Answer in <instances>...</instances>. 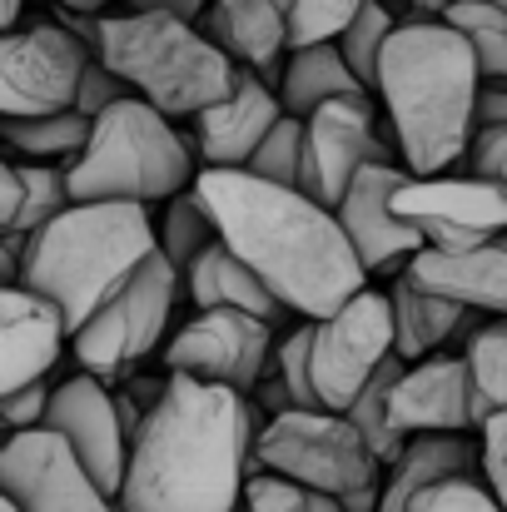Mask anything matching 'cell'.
Segmentation results:
<instances>
[{"instance_id": "cell-31", "label": "cell", "mask_w": 507, "mask_h": 512, "mask_svg": "<svg viewBox=\"0 0 507 512\" xmlns=\"http://www.w3.org/2000/svg\"><path fill=\"white\" fill-rule=\"evenodd\" d=\"M214 239H219L214 214L204 209V199H199L194 189H184V194L165 199V214H160V249H165L179 269H189Z\"/></svg>"}, {"instance_id": "cell-41", "label": "cell", "mask_w": 507, "mask_h": 512, "mask_svg": "<svg viewBox=\"0 0 507 512\" xmlns=\"http://www.w3.org/2000/svg\"><path fill=\"white\" fill-rule=\"evenodd\" d=\"M468 170L478 174V179H493L498 189H507V125H493V130H478L473 135Z\"/></svg>"}, {"instance_id": "cell-44", "label": "cell", "mask_w": 507, "mask_h": 512, "mask_svg": "<svg viewBox=\"0 0 507 512\" xmlns=\"http://www.w3.org/2000/svg\"><path fill=\"white\" fill-rule=\"evenodd\" d=\"M20 10L25 0H0V30H20Z\"/></svg>"}, {"instance_id": "cell-46", "label": "cell", "mask_w": 507, "mask_h": 512, "mask_svg": "<svg viewBox=\"0 0 507 512\" xmlns=\"http://www.w3.org/2000/svg\"><path fill=\"white\" fill-rule=\"evenodd\" d=\"M0 512H25V508H20V503H15L10 493H0Z\"/></svg>"}, {"instance_id": "cell-35", "label": "cell", "mask_w": 507, "mask_h": 512, "mask_svg": "<svg viewBox=\"0 0 507 512\" xmlns=\"http://www.w3.org/2000/svg\"><path fill=\"white\" fill-rule=\"evenodd\" d=\"M244 512H343V503L329 498V493L304 488V483H289V478H274V473H254L249 493H244Z\"/></svg>"}, {"instance_id": "cell-16", "label": "cell", "mask_w": 507, "mask_h": 512, "mask_svg": "<svg viewBox=\"0 0 507 512\" xmlns=\"http://www.w3.org/2000/svg\"><path fill=\"white\" fill-rule=\"evenodd\" d=\"M408 179H413L408 165H368L338 199V224L348 229L368 274H403L418 259V249H428L423 234L393 204Z\"/></svg>"}, {"instance_id": "cell-3", "label": "cell", "mask_w": 507, "mask_h": 512, "mask_svg": "<svg viewBox=\"0 0 507 512\" xmlns=\"http://www.w3.org/2000/svg\"><path fill=\"white\" fill-rule=\"evenodd\" d=\"M483 70L453 20H403L383 50L373 95L388 110L393 145L413 174H443L468 160L478 135Z\"/></svg>"}, {"instance_id": "cell-45", "label": "cell", "mask_w": 507, "mask_h": 512, "mask_svg": "<svg viewBox=\"0 0 507 512\" xmlns=\"http://www.w3.org/2000/svg\"><path fill=\"white\" fill-rule=\"evenodd\" d=\"M60 5H70V10H85V15H105L110 5H125V0H60Z\"/></svg>"}, {"instance_id": "cell-10", "label": "cell", "mask_w": 507, "mask_h": 512, "mask_svg": "<svg viewBox=\"0 0 507 512\" xmlns=\"http://www.w3.org/2000/svg\"><path fill=\"white\" fill-rule=\"evenodd\" d=\"M398 353L393 299L378 289L353 294L338 314L314 319V388L319 403L348 413V403L368 388V378Z\"/></svg>"}, {"instance_id": "cell-24", "label": "cell", "mask_w": 507, "mask_h": 512, "mask_svg": "<svg viewBox=\"0 0 507 512\" xmlns=\"http://www.w3.org/2000/svg\"><path fill=\"white\" fill-rule=\"evenodd\" d=\"M184 294L194 309H244V314H259L269 324H279L284 314H294L224 239H214L189 269H184Z\"/></svg>"}, {"instance_id": "cell-9", "label": "cell", "mask_w": 507, "mask_h": 512, "mask_svg": "<svg viewBox=\"0 0 507 512\" xmlns=\"http://www.w3.org/2000/svg\"><path fill=\"white\" fill-rule=\"evenodd\" d=\"M95 50L60 20H30L0 35V115L75 110Z\"/></svg>"}, {"instance_id": "cell-2", "label": "cell", "mask_w": 507, "mask_h": 512, "mask_svg": "<svg viewBox=\"0 0 507 512\" xmlns=\"http://www.w3.org/2000/svg\"><path fill=\"white\" fill-rule=\"evenodd\" d=\"M259 418L239 388L169 373L145 418L120 503L130 512H244Z\"/></svg>"}, {"instance_id": "cell-20", "label": "cell", "mask_w": 507, "mask_h": 512, "mask_svg": "<svg viewBox=\"0 0 507 512\" xmlns=\"http://www.w3.org/2000/svg\"><path fill=\"white\" fill-rule=\"evenodd\" d=\"M289 25H294V0H209L204 30L249 70H259L274 90L284 80L289 60Z\"/></svg>"}, {"instance_id": "cell-28", "label": "cell", "mask_w": 507, "mask_h": 512, "mask_svg": "<svg viewBox=\"0 0 507 512\" xmlns=\"http://www.w3.org/2000/svg\"><path fill=\"white\" fill-rule=\"evenodd\" d=\"M473 383V418L478 428L507 408V319H483L473 339L458 348Z\"/></svg>"}, {"instance_id": "cell-33", "label": "cell", "mask_w": 507, "mask_h": 512, "mask_svg": "<svg viewBox=\"0 0 507 512\" xmlns=\"http://www.w3.org/2000/svg\"><path fill=\"white\" fill-rule=\"evenodd\" d=\"M304 155H309V120H304V115H284V120L264 135V145L254 150V160H249L244 170L264 174V179H274V184L304 189Z\"/></svg>"}, {"instance_id": "cell-34", "label": "cell", "mask_w": 507, "mask_h": 512, "mask_svg": "<svg viewBox=\"0 0 507 512\" xmlns=\"http://www.w3.org/2000/svg\"><path fill=\"white\" fill-rule=\"evenodd\" d=\"M269 378H279L299 408H324L319 403V388H314V319H304L294 334H284L274 348V363H269Z\"/></svg>"}, {"instance_id": "cell-42", "label": "cell", "mask_w": 507, "mask_h": 512, "mask_svg": "<svg viewBox=\"0 0 507 512\" xmlns=\"http://www.w3.org/2000/svg\"><path fill=\"white\" fill-rule=\"evenodd\" d=\"M507 125V80H483L478 90V130Z\"/></svg>"}, {"instance_id": "cell-39", "label": "cell", "mask_w": 507, "mask_h": 512, "mask_svg": "<svg viewBox=\"0 0 507 512\" xmlns=\"http://www.w3.org/2000/svg\"><path fill=\"white\" fill-rule=\"evenodd\" d=\"M50 398L55 388L40 378L30 388H15V393H0V413L10 423V433H30V428H45V413H50Z\"/></svg>"}, {"instance_id": "cell-40", "label": "cell", "mask_w": 507, "mask_h": 512, "mask_svg": "<svg viewBox=\"0 0 507 512\" xmlns=\"http://www.w3.org/2000/svg\"><path fill=\"white\" fill-rule=\"evenodd\" d=\"M478 438H483V483L498 493V503L507 508V408L478 428Z\"/></svg>"}, {"instance_id": "cell-17", "label": "cell", "mask_w": 507, "mask_h": 512, "mask_svg": "<svg viewBox=\"0 0 507 512\" xmlns=\"http://www.w3.org/2000/svg\"><path fill=\"white\" fill-rule=\"evenodd\" d=\"M284 95L249 65H239V80L234 90L199 110L189 120V135H194V150H199V165L204 170H244L254 160V150L264 145V135L284 120Z\"/></svg>"}, {"instance_id": "cell-23", "label": "cell", "mask_w": 507, "mask_h": 512, "mask_svg": "<svg viewBox=\"0 0 507 512\" xmlns=\"http://www.w3.org/2000/svg\"><path fill=\"white\" fill-rule=\"evenodd\" d=\"M448 478H483V438H473V433H413L383 478V508L378 512H408L423 488L448 483Z\"/></svg>"}, {"instance_id": "cell-19", "label": "cell", "mask_w": 507, "mask_h": 512, "mask_svg": "<svg viewBox=\"0 0 507 512\" xmlns=\"http://www.w3.org/2000/svg\"><path fill=\"white\" fill-rule=\"evenodd\" d=\"M393 428L413 433H473V383L463 353H433L403 368L393 388Z\"/></svg>"}, {"instance_id": "cell-4", "label": "cell", "mask_w": 507, "mask_h": 512, "mask_svg": "<svg viewBox=\"0 0 507 512\" xmlns=\"http://www.w3.org/2000/svg\"><path fill=\"white\" fill-rule=\"evenodd\" d=\"M160 249V224L150 204L130 199H75L45 229L25 239L15 284L55 299L80 334Z\"/></svg>"}, {"instance_id": "cell-22", "label": "cell", "mask_w": 507, "mask_h": 512, "mask_svg": "<svg viewBox=\"0 0 507 512\" xmlns=\"http://www.w3.org/2000/svg\"><path fill=\"white\" fill-rule=\"evenodd\" d=\"M393 334H398V358L403 363H418V358H433V353H458L453 343H468L473 329L488 319L478 309H463L433 289H423L408 269L393 274Z\"/></svg>"}, {"instance_id": "cell-29", "label": "cell", "mask_w": 507, "mask_h": 512, "mask_svg": "<svg viewBox=\"0 0 507 512\" xmlns=\"http://www.w3.org/2000/svg\"><path fill=\"white\" fill-rule=\"evenodd\" d=\"M403 368H408V363L393 353V358H388V363H383V368L368 378V388H363V393L348 403V418L358 423V433L373 443V453H378L388 468L398 463V453H403V443H408V438L393 428V388H398Z\"/></svg>"}, {"instance_id": "cell-25", "label": "cell", "mask_w": 507, "mask_h": 512, "mask_svg": "<svg viewBox=\"0 0 507 512\" xmlns=\"http://www.w3.org/2000/svg\"><path fill=\"white\" fill-rule=\"evenodd\" d=\"M70 204H75V194H70L65 165H40V160L5 155V165H0V234H25L30 239L35 229H45Z\"/></svg>"}, {"instance_id": "cell-11", "label": "cell", "mask_w": 507, "mask_h": 512, "mask_svg": "<svg viewBox=\"0 0 507 512\" xmlns=\"http://www.w3.org/2000/svg\"><path fill=\"white\" fill-rule=\"evenodd\" d=\"M274 329L279 324H269L259 314H244V309H199L169 339L165 368L249 393L269 378V363H274V348H279Z\"/></svg>"}, {"instance_id": "cell-26", "label": "cell", "mask_w": 507, "mask_h": 512, "mask_svg": "<svg viewBox=\"0 0 507 512\" xmlns=\"http://www.w3.org/2000/svg\"><path fill=\"white\" fill-rule=\"evenodd\" d=\"M279 95H284V110L289 115H304L309 120L329 100H358V95H373V90L358 80V70L348 65V55L338 50V40H324V45L289 50Z\"/></svg>"}, {"instance_id": "cell-27", "label": "cell", "mask_w": 507, "mask_h": 512, "mask_svg": "<svg viewBox=\"0 0 507 512\" xmlns=\"http://www.w3.org/2000/svg\"><path fill=\"white\" fill-rule=\"evenodd\" d=\"M0 135H5V155L20 160H40V165H70L90 135L95 120L80 110H55V115H0Z\"/></svg>"}, {"instance_id": "cell-21", "label": "cell", "mask_w": 507, "mask_h": 512, "mask_svg": "<svg viewBox=\"0 0 507 512\" xmlns=\"http://www.w3.org/2000/svg\"><path fill=\"white\" fill-rule=\"evenodd\" d=\"M408 274L423 289H433V294H443L463 309H478L488 319H507V234L478 244V249H458V254L418 249Z\"/></svg>"}, {"instance_id": "cell-6", "label": "cell", "mask_w": 507, "mask_h": 512, "mask_svg": "<svg viewBox=\"0 0 507 512\" xmlns=\"http://www.w3.org/2000/svg\"><path fill=\"white\" fill-rule=\"evenodd\" d=\"M194 135L174 130L160 105L125 95L95 120L90 145L65 165L75 199H130V204H165L194 189L199 179Z\"/></svg>"}, {"instance_id": "cell-1", "label": "cell", "mask_w": 507, "mask_h": 512, "mask_svg": "<svg viewBox=\"0 0 507 512\" xmlns=\"http://www.w3.org/2000/svg\"><path fill=\"white\" fill-rule=\"evenodd\" d=\"M194 194L214 214L219 239L299 319H329L368 289V269L324 199L254 170H199Z\"/></svg>"}, {"instance_id": "cell-12", "label": "cell", "mask_w": 507, "mask_h": 512, "mask_svg": "<svg viewBox=\"0 0 507 512\" xmlns=\"http://www.w3.org/2000/svg\"><path fill=\"white\" fill-rule=\"evenodd\" d=\"M393 204L428 249L458 254L507 234V189L478 174H413Z\"/></svg>"}, {"instance_id": "cell-32", "label": "cell", "mask_w": 507, "mask_h": 512, "mask_svg": "<svg viewBox=\"0 0 507 512\" xmlns=\"http://www.w3.org/2000/svg\"><path fill=\"white\" fill-rule=\"evenodd\" d=\"M403 20L383 5V0H363V10L353 15V25L338 35V50L348 55V65L358 70V80L373 90L378 85V65H383V50H388V40H393V30H398Z\"/></svg>"}, {"instance_id": "cell-15", "label": "cell", "mask_w": 507, "mask_h": 512, "mask_svg": "<svg viewBox=\"0 0 507 512\" xmlns=\"http://www.w3.org/2000/svg\"><path fill=\"white\" fill-rule=\"evenodd\" d=\"M45 428H55V433L80 453V463L100 478V488H105L110 498L125 493L130 433H125V418H120V408H115V388H110L100 373H85V368H80L75 378L55 383Z\"/></svg>"}, {"instance_id": "cell-37", "label": "cell", "mask_w": 507, "mask_h": 512, "mask_svg": "<svg viewBox=\"0 0 507 512\" xmlns=\"http://www.w3.org/2000/svg\"><path fill=\"white\" fill-rule=\"evenodd\" d=\"M408 512H507V508L498 503V493L483 478H448V483L423 488Z\"/></svg>"}, {"instance_id": "cell-7", "label": "cell", "mask_w": 507, "mask_h": 512, "mask_svg": "<svg viewBox=\"0 0 507 512\" xmlns=\"http://www.w3.org/2000/svg\"><path fill=\"white\" fill-rule=\"evenodd\" d=\"M254 473H274L289 483H304L314 493L348 498L368 483L388 478V463L373 453V443L358 433V423L334 408H289L259 423L254 443Z\"/></svg>"}, {"instance_id": "cell-38", "label": "cell", "mask_w": 507, "mask_h": 512, "mask_svg": "<svg viewBox=\"0 0 507 512\" xmlns=\"http://www.w3.org/2000/svg\"><path fill=\"white\" fill-rule=\"evenodd\" d=\"M125 95H135V90H130V85H125V80H120V75H115V70H110L100 55H95V60L85 65V80H80L75 110H80V115H90V120H100V115H105L110 105H120Z\"/></svg>"}, {"instance_id": "cell-36", "label": "cell", "mask_w": 507, "mask_h": 512, "mask_svg": "<svg viewBox=\"0 0 507 512\" xmlns=\"http://www.w3.org/2000/svg\"><path fill=\"white\" fill-rule=\"evenodd\" d=\"M363 10V0H294V25H289V45H324L338 40L353 15Z\"/></svg>"}, {"instance_id": "cell-30", "label": "cell", "mask_w": 507, "mask_h": 512, "mask_svg": "<svg viewBox=\"0 0 507 512\" xmlns=\"http://www.w3.org/2000/svg\"><path fill=\"white\" fill-rule=\"evenodd\" d=\"M448 20L468 35L483 80H507V0H453Z\"/></svg>"}, {"instance_id": "cell-8", "label": "cell", "mask_w": 507, "mask_h": 512, "mask_svg": "<svg viewBox=\"0 0 507 512\" xmlns=\"http://www.w3.org/2000/svg\"><path fill=\"white\" fill-rule=\"evenodd\" d=\"M179 284H184V269L169 259L165 249H155L150 264L70 339L75 363L85 373H100L105 383L135 373L160 348V339H165L174 299H179Z\"/></svg>"}, {"instance_id": "cell-18", "label": "cell", "mask_w": 507, "mask_h": 512, "mask_svg": "<svg viewBox=\"0 0 507 512\" xmlns=\"http://www.w3.org/2000/svg\"><path fill=\"white\" fill-rule=\"evenodd\" d=\"M70 339H75L70 319L55 299L25 284H5L0 289V393L40 383L60 363Z\"/></svg>"}, {"instance_id": "cell-43", "label": "cell", "mask_w": 507, "mask_h": 512, "mask_svg": "<svg viewBox=\"0 0 507 512\" xmlns=\"http://www.w3.org/2000/svg\"><path fill=\"white\" fill-rule=\"evenodd\" d=\"M125 10H160V15H184L199 20L209 10V0H125Z\"/></svg>"}, {"instance_id": "cell-13", "label": "cell", "mask_w": 507, "mask_h": 512, "mask_svg": "<svg viewBox=\"0 0 507 512\" xmlns=\"http://www.w3.org/2000/svg\"><path fill=\"white\" fill-rule=\"evenodd\" d=\"M0 493H10L25 512H110L120 503L55 428L10 433L0 453Z\"/></svg>"}, {"instance_id": "cell-14", "label": "cell", "mask_w": 507, "mask_h": 512, "mask_svg": "<svg viewBox=\"0 0 507 512\" xmlns=\"http://www.w3.org/2000/svg\"><path fill=\"white\" fill-rule=\"evenodd\" d=\"M403 150L378 135L373 100H329L309 115V155H304V194L338 209L348 184L368 165H398Z\"/></svg>"}, {"instance_id": "cell-5", "label": "cell", "mask_w": 507, "mask_h": 512, "mask_svg": "<svg viewBox=\"0 0 507 512\" xmlns=\"http://www.w3.org/2000/svg\"><path fill=\"white\" fill-rule=\"evenodd\" d=\"M100 60L140 100L160 105L169 120H194L199 110L219 105L239 80V60L209 30H199V20L160 10L105 15Z\"/></svg>"}]
</instances>
